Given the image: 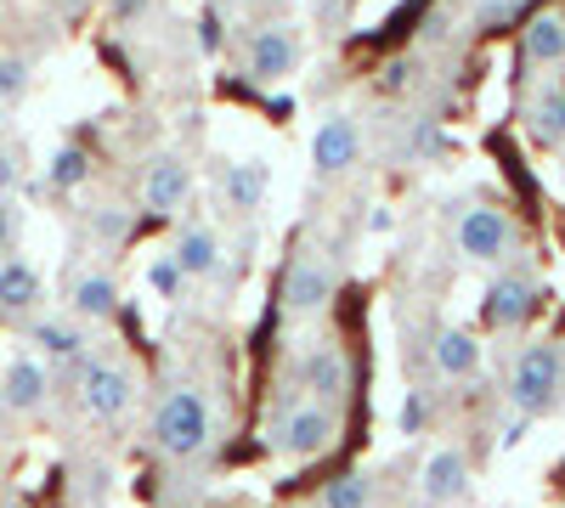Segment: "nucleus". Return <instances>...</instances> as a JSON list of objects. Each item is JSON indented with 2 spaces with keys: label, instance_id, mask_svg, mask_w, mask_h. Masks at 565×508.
Wrapping results in <instances>:
<instances>
[{
  "label": "nucleus",
  "instance_id": "obj_31",
  "mask_svg": "<svg viewBox=\"0 0 565 508\" xmlns=\"http://www.w3.org/2000/svg\"><path fill=\"white\" fill-rule=\"evenodd\" d=\"M97 233H103V238H125V233H130V220L108 209V215H97Z\"/></svg>",
  "mask_w": 565,
  "mask_h": 508
},
{
  "label": "nucleus",
  "instance_id": "obj_16",
  "mask_svg": "<svg viewBox=\"0 0 565 508\" xmlns=\"http://www.w3.org/2000/svg\"><path fill=\"white\" fill-rule=\"evenodd\" d=\"M45 300V283L29 260H0V316H29Z\"/></svg>",
  "mask_w": 565,
  "mask_h": 508
},
{
  "label": "nucleus",
  "instance_id": "obj_29",
  "mask_svg": "<svg viewBox=\"0 0 565 508\" xmlns=\"http://www.w3.org/2000/svg\"><path fill=\"white\" fill-rule=\"evenodd\" d=\"M18 175H23V164H18V148H7V142H0V198H7V193L18 187Z\"/></svg>",
  "mask_w": 565,
  "mask_h": 508
},
{
  "label": "nucleus",
  "instance_id": "obj_6",
  "mask_svg": "<svg viewBox=\"0 0 565 508\" xmlns=\"http://www.w3.org/2000/svg\"><path fill=\"white\" fill-rule=\"evenodd\" d=\"M328 300H334V271H328V260L317 249H295L289 271H282V311L317 316V311H328Z\"/></svg>",
  "mask_w": 565,
  "mask_h": 508
},
{
  "label": "nucleus",
  "instance_id": "obj_23",
  "mask_svg": "<svg viewBox=\"0 0 565 508\" xmlns=\"http://www.w3.org/2000/svg\"><path fill=\"white\" fill-rule=\"evenodd\" d=\"M317 508H373V491H367L362 475H340V480H328V486H322Z\"/></svg>",
  "mask_w": 565,
  "mask_h": 508
},
{
  "label": "nucleus",
  "instance_id": "obj_17",
  "mask_svg": "<svg viewBox=\"0 0 565 508\" xmlns=\"http://www.w3.org/2000/svg\"><path fill=\"white\" fill-rule=\"evenodd\" d=\"M68 311L85 316V322H108L119 311V283L108 271H79L68 283Z\"/></svg>",
  "mask_w": 565,
  "mask_h": 508
},
{
  "label": "nucleus",
  "instance_id": "obj_3",
  "mask_svg": "<svg viewBox=\"0 0 565 508\" xmlns=\"http://www.w3.org/2000/svg\"><path fill=\"white\" fill-rule=\"evenodd\" d=\"M271 446L282 457H322L328 446L340 441V412L334 407H322L311 396H295V401H282L271 412V424H266Z\"/></svg>",
  "mask_w": 565,
  "mask_h": 508
},
{
  "label": "nucleus",
  "instance_id": "obj_7",
  "mask_svg": "<svg viewBox=\"0 0 565 508\" xmlns=\"http://www.w3.org/2000/svg\"><path fill=\"white\" fill-rule=\"evenodd\" d=\"M295 379H300V390L311 396V401H322V407H345V396H351V356L340 350V345H311V350H300L295 356Z\"/></svg>",
  "mask_w": 565,
  "mask_h": 508
},
{
  "label": "nucleus",
  "instance_id": "obj_2",
  "mask_svg": "<svg viewBox=\"0 0 565 508\" xmlns=\"http://www.w3.org/2000/svg\"><path fill=\"white\" fill-rule=\"evenodd\" d=\"M503 390H509V407L526 412V419L554 412L559 396H565V356H559V345H548V339L521 345L514 361H509V385Z\"/></svg>",
  "mask_w": 565,
  "mask_h": 508
},
{
  "label": "nucleus",
  "instance_id": "obj_20",
  "mask_svg": "<svg viewBox=\"0 0 565 508\" xmlns=\"http://www.w3.org/2000/svg\"><path fill=\"white\" fill-rule=\"evenodd\" d=\"M266 187H271L266 164H226V198H232V209H260Z\"/></svg>",
  "mask_w": 565,
  "mask_h": 508
},
{
  "label": "nucleus",
  "instance_id": "obj_33",
  "mask_svg": "<svg viewBox=\"0 0 565 508\" xmlns=\"http://www.w3.org/2000/svg\"><path fill=\"white\" fill-rule=\"evenodd\" d=\"M141 7H148V0H114V18H136Z\"/></svg>",
  "mask_w": 565,
  "mask_h": 508
},
{
  "label": "nucleus",
  "instance_id": "obj_14",
  "mask_svg": "<svg viewBox=\"0 0 565 508\" xmlns=\"http://www.w3.org/2000/svg\"><path fill=\"white\" fill-rule=\"evenodd\" d=\"M430 361H436L441 379H469V374H481V339L469 328H436L430 334Z\"/></svg>",
  "mask_w": 565,
  "mask_h": 508
},
{
  "label": "nucleus",
  "instance_id": "obj_10",
  "mask_svg": "<svg viewBox=\"0 0 565 508\" xmlns=\"http://www.w3.org/2000/svg\"><path fill=\"white\" fill-rule=\"evenodd\" d=\"M186 198H193V170H186V159L159 153L148 164V175H141V204L153 215H175V209H186Z\"/></svg>",
  "mask_w": 565,
  "mask_h": 508
},
{
  "label": "nucleus",
  "instance_id": "obj_4",
  "mask_svg": "<svg viewBox=\"0 0 565 508\" xmlns=\"http://www.w3.org/2000/svg\"><path fill=\"white\" fill-rule=\"evenodd\" d=\"M130 401H136V374H130V367H119L108 356L79 361V407L90 412V419L114 424V419L130 412Z\"/></svg>",
  "mask_w": 565,
  "mask_h": 508
},
{
  "label": "nucleus",
  "instance_id": "obj_25",
  "mask_svg": "<svg viewBox=\"0 0 565 508\" xmlns=\"http://www.w3.org/2000/svg\"><path fill=\"white\" fill-rule=\"evenodd\" d=\"M29 90V57H0V108H12L18 97Z\"/></svg>",
  "mask_w": 565,
  "mask_h": 508
},
{
  "label": "nucleus",
  "instance_id": "obj_19",
  "mask_svg": "<svg viewBox=\"0 0 565 508\" xmlns=\"http://www.w3.org/2000/svg\"><path fill=\"white\" fill-rule=\"evenodd\" d=\"M29 345H40L52 361H79V356H85V334L74 328V322H63V316L29 322Z\"/></svg>",
  "mask_w": 565,
  "mask_h": 508
},
{
  "label": "nucleus",
  "instance_id": "obj_27",
  "mask_svg": "<svg viewBox=\"0 0 565 508\" xmlns=\"http://www.w3.org/2000/svg\"><path fill=\"white\" fill-rule=\"evenodd\" d=\"M407 85H413V57H391L380 68V90H385V97H402Z\"/></svg>",
  "mask_w": 565,
  "mask_h": 508
},
{
  "label": "nucleus",
  "instance_id": "obj_11",
  "mask_svg": "<svg viewBox=\"0 0 565 508\" xmlns=\"http://www.w3.org/2000/svg\"><path fill=\"white\" fill-rule=\"evenodd\" d=\"M362 159V125L351 114H328L317 125V142H311V164L317 175H345Z\"/></svg>",
  "mask_w": 565,
  "mask_h": 508
},
{
  "label": "nucleus",
  "instance_id": "obj_5",
  "mask_svg": "<svg viewBox=\"0 0 565 508\" xmlns=\"http://www.w3.org/2000/svg\"><path fill=\"white\" fill-rule=\"evenodd\" d=\"M452 244H458L463 260L498 266V260H509V249H514V220H509L498 204H469V209L458 215V226H452Z\"/></svg>",
  "mask_w": 565,
  "mask_h": 508
},
{
  "label": "nucleus",
  "instance_id": "obj_1",
  "mask_svg": "<svg viewBox=\"0 0 565 508\" xmlns=\"http://www.w3.org/2000/svg\"><path fill=\"white\" fill-rule=\"evenodd\" d=\"M210 441H215L210 401H204L193 385L164 390L159 407H153V446H159L164 457H175V464H186V457H199Z\"/></svg>",
  "mask_w": 565,
  "mask_h": 508
},
{
  "label": "nucleus",
  "instance_id": "obj_26",
  "mask_svg": "<svg viewBox=\"0 0 565 508\" xmlns=\"http://www.w3.org/2000/svg\"><path fill=\"white\" fill-rule=\"evenodd\" d=\"M413 153H418V159L447 153V136H441V125H436V119H418V130H413Z\"/></svg>",
  "mask_w": 565,
  "mask_h": 508
},
{
  "label": "nucleus",
  "instance_id": "obj_22",
  "mask_svg": "<svg viewBox=\"0 0 565 508\" xmlns=\"http://www.w3.org/2000/svg\"><path fill=\"white\" fill-rule=\"evenodd\" d=\"M45 181H52L57 193L85 187V181H90V153H85V148H57V153H52V170H45Z\"/></svg>",
  "mask_w": 565,
  "mask_h": 508
},
{
  "label": "nucleus",
  "instance_id": "obj_9",
  "mask_svg": "<svg viewBox=\"0 0 565 508\" xmlns=\"http://www.w3.org/2000/svg\"><path fill=\"white\" fill-rule=\"evenodd\" d=\"M537 300H543V283H537V277L503 271V277H492V283H487L481 311H487L492 328H526V322L537 316Z\"/></svg>",
  "mask_w": 565,
  "mask_h": 508
},
{
  "label": "nucleus",
  "instance_id": "obj_13",
  "mask_svg": "<svg viewBox=\"0 0 565 508\" xmlns=\"http://www.w3.org/2000/svg\"><path fill=\"white\" fill-rule=\"evenodd\" d=\"M565 63V12L543 7L521 23V68H554Z\"/></svg>",
  "mask_w": 565,
  "mask_h": 508
},
{
  "label": "nucleus",
  "instance_id": "obj_21",
  "mask_svg": "<svg viewBox=\"0 0 565 508\" xmlns=\"http://www.w3.org/2000/svg\"><path fill=\"white\" fill-rule=\"evenodd\" d=\"M532 136H537L543 148L565 142V85H548L543 97L532 102Z\"/></svg>",
  "mask_w": 565,
  "mask_h": 508
},
{
  "label": "nucleus",
  "instance_id": "obj_18",
  "mask_svg": "<svg viewBox=\"0 0 565 508\" xmlns=\"http://www.w3.org/2000/svg\"><path fill=\"white\" fill-rule=\"evenodd\" d=\"M170 255L181 260L186 277H215L221 271V238L210 233V226H181V238H175Z\"/></svg>",
  "mask_w": 565,
  "mask_h": 508
},
{
  "label": "nucleus",
  "instance_id": "obj_28",
  "mask_svg": "<svg viewBox=\"0 0 565 508\" xmlns=\"http://www.w3.org/2000/svg\"><path fill=\"white\" fill-rule=\"evenodd\" d=\"M221 45H226V23H221V12H204V18H199V52L215 57Z\"/></svg>",
  "mask_w": 565,
  "mask_h": 508
},
{
  "label": "nucleus",
  "instance_id": "obj_15",
  "mask_svg": "<svg viewBox=\"0 0 565 508\" xmlns=\"http://www.w3.org/2000/svg\"><path fill=\"white\" fill-rule=\"evenodd\" d=\"M45 396H52V379H45V367L34 356H18L7 374H0V401L12 412H40Z\"/></svg>",
  "mask_w": 565,
  "mask_h": 508
},
{
  "label": "nucleus",
  "instance_id": "obj_32",
  "mask_svg": "<svg viewBox=\"0 0 565 508\" xmlns=\"http://www.w3.org/2000/svg\"><path fill=\"white\" fill-rule=\"evenodd\" d=\"M509 7H514V0H487V7L476 12V23H481V29H492L498 18H509Z\"/></svg>",
  "mask_w": 565,
  "mask_h": 508
},
{
  "label": "nucleus",
  "instance_id": "obj_24",
  "mask_svg": "<svg viewBox=\"0 0 565 508\" xmlns=\"http://www.w3.org/2000/svg\"><path fill=\"white\" fill-rule=\"evenodd\" d=\"M186 283H193V277L181 271V260H175V255H159V260L148 266V289H153L159 300H181V294H186Z\"/></svg>",
  "mask_w": 565,
  "mask_h": 508
},
{
  "label": "nucleus",
  "instance_id": "obj_12",
  "mask_svg": "<svg viewBox=\"0 0 565 508\" xmlns=\"http://www.w3.org/2000/svg\"><path fill=\"white\" fill-rule=\"evenodd\" d=\"M418 491H424V502H430V508H452L469 491V452L436 446L430 457H424V469H418Z\"/></svg>",
  "mask_w": 565,
  "mask_h": 508
},
{
  "label": "nucleus",
  "instance_id": "obj_8",
  "mask_svg": "<svg viewBox=\"0 0 565 508\" xmlns=\"http://www.w3.org/2000/svg\"><path fill=\"white\" fill-rule=\"evenodd\" d=\"M295 63H300V40H295L289 23H260V29L249 34V45H244V74H249L255 85L289 79Z\"/></svg>",
  "mask_w": 565,
  "mask_h": 508
},
{
  "label": "nucleus",
  "instance_id": "obj_30",
  "mask_svg": "<svg viewBox=\"0 0 565 508\" xmlns=\"http://www.w3.org/2000/svg\"><path fill=\"white\" fill-rule=\"evenodd\" d=\"M12 244H18V209H12L7 198H0V260L12 255Z\"/></svg>",
  "mask_w": 565,
  "mask_h": 508
}]
</instances>
